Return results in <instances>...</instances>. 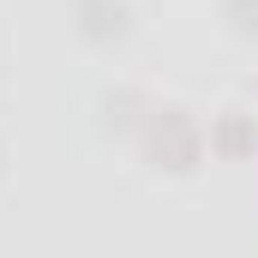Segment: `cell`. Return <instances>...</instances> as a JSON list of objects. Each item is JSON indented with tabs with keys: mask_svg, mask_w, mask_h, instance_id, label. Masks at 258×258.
Returning a JSON list of instances; mask_svg holds the SVG:
<instances>
[{
	"mask_svg": "<svg viewBox=\"0 0 258 258\" xmlns=\"http://www.w3.org/2000/svg\"><path fill=\"white\" fill-rule=\"evenodd\" d=\"M150 108H156L150 90H138V84H114V90H102V102H96V126L108 132V138H138V126L150 120Z\"/></svg>",
	"mask_w": 258,
	"mask_h": 258,
	"instance_id": "cell-4",
	"label": "cell"
},
{
	"mask_svg": "<svg viewBox=\"0 0 258 258\" xmlns=\"http://www.w3.org/2000/svg\"><path fill=\"white\" fill-rule=\"evenodd\" d=\"M0 180H6V144H0Z\"/></svg>",
	"mask_w": 258,
	"mask_h": 258,
	"instance_id": "cell-6",
	"label": "cell"
},
{
	"mask_svg": "<svg viewBox=\"0 0 258 258\" xmlns=\"http://www.w3.org/2000/svg\"><path fill=\"white\" fill-rule=\"evenodd\" d=\"M138 162L150 168V174H168V180H186L204 168V156H210V144H204V126H198L192 108H180V102H156L150 108V120L138 126Z\"/></svg>",
	"mask_w": 258,
	"mask_h": 258,
	"instance_id": "cell-1",
	"label": "cell"
},
{
	"mask_svg": "<svg viewBox=\"0 0 258 258\" xmlns=\"http://www.w3.org/2000/svg\"><path fill=\"white\" fill-rule=\"evenodd\" d=\"M66 18H72V36L90 42V48H120L132 36V6L126 0H72Z\"/></svg>",
	"mask_w": 258,
	"mask_h": 258,
	"instance_id": "cell-2",
	"label": "cell"
},
{
	"mask_svg": "<svg viewBox=\"0 0 258 258\" xmlns=\"http://www.w3.org/2000/svg\"><path fill=\"white\" fill-rule=\"evenodd\" d=\"M222 18H228V30H234V36L258 42V0H222Z\"/></svg>",
	"mask_w": 258,
	"mask_h": 258,
	"instance_id": "cell-5",
	"label": "cell"
},
{
	"mask_svg": "<svg viewBox=\"0 0 258 258\" xmlns=\"http://www.w3.org/2000/svg\"><path fill=\"white\" fill-rule=\"evenodd\" d=\"M204 144H210L216 162H252L258 156V114L252 108H222V114H210Z\"/></svg>",
	"mask_w": 258,
	"mask_h": 258,
	"instance_id": "cell-3",
	"label": "cell"
},
{
	"mask_svg": "<svg viewBox=\"0 0 258 258\" xmlns=\"http://www.w3.org/2000/svg\"><path fill=\"white\" fill-rule=\"evenodd\" d=\"M252 96H258V72H252Z\"/></svg>",
	"mask_w": 258,
	"mask_h": 258,
	"instance_id": "cell-7",
	"label": "cell"
}]
</instances>
